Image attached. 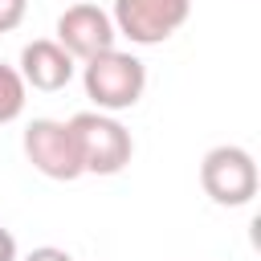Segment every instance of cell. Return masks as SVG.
Wrapping results in <instances>:
<instances>
[{"label":"cell","instance_id":"obj_1","mask_svg":"<svg viewBox=\"0 0 261 261\" xmlns=\"http://www.w3.org/2000/svg\"><path fill=\"white\" fill-rule=\"evenodd\" d=\"M82 86H86V98L98 110H106V114L130 110L147 90V65L135 53L106 49V53H98L82 65Z\"/></svg>","mask_w":261,"mask_h":261},{"label":"cell","instance_id":"obj_2","mask_svg":"<svg viewBox=\"0 0 261 261\" xmlns=\"http://www.w3.org/2000/svg\"><path fill=\"white\" fill-rule=\"evenodd\" d=\"M69 130H73V143H77L82 171H90V175H118L130 163V155H135L130 130L114 114H106V110H82V114H73Z\"/></svg>","mask_w":261,"mask_h":261},{"label":"cell","instance_id":"obj_3","mask_svg":"<svg viewBox=\"0 0 261 261\" xmlns=\"http://www.w3.org/2000/svg\"><path fill=\"white\" fill-rule=\"evenodd\" d=\"M200 184L208 192L212 204L220 208H241L257 196V163L245 147L237 143H224V147H212L200 163Z\"/></svg>","mask_w":261,"mask_h":261},{"label":"cell","instance_id":"obj_4","mask_svg":"<svg viewBox=\"0 0 261 261\" xmlns=\"http://www.w3.org/2000/svg\"><path fill=\"white\" fill-rule=\"evenodd\" d=\"M192 12V0H114V33L135 45L167 41Z\"/></svg>","mask_w":261,"mask_h":261},{"label":"cell","instance_id":"obj_5","mask_svg":"<svg viewBox=\"0 0 261 261\" xmlns=\"http://www.w3.org/2000/svg\"><path fill=\"white\" fill-rule=\"evenodd\" d=\"M24 155L29 163L49 175V179H77L86 175L82 171V159H77V143H73V130L69 122H57V118H33L24 126Z\"/></svg>","mask_w":261,"mask_h":261},{"label":"cell","instance_id":"obj_6","mask_svg":"<svg viewBox=\"0 0 261 261\" xmlns=\"http://www.w3.org/2000/svg\"><path fill=\"white\" fill-rule=\"evenodd\" d=\"M114 20L110 12H102L98 4H69L57 16V45L73 57V61H90L106 49H114Z\"/></svg>","mask_w":261,"mask_h":261},{"label":"cell","instance_id":"obj_7","mask_svg":"<svg viewBox=\"0 0 261 261\" xmlns=\"http://www.w3.org/2000/svg\"><path fill=\"white\" fill-rule=\"evenodd\" d=\"M73 69H77V61H73L57 41H49V37L29 41V45L20 49V77H24V86H33V90L57 94V90H65V86L73 82Z\"/></svg>","mask_w":261,"mask_h":261},{"label":"cell","instance_id":"obj_8","mask_svg":"<svg viewBox=\"0 0 261 261\" xmlns=\"http://www.w3.org/2000/svg\"><path fill=\"white\" fill-rule=\"evenodd\" d=\"M24 94H29V86H24L20 69H12V65L0 61V126L12 122V118H20V110H24Z\"/></svg>","mask_w":261,"mask_h":261},{"label":"cell","instance_id":"obj_9","mask_svg":"<svg viewBox=\"0 0 261 261\" xmlns=\"http://www.w3.org/2000/svg\"><path fill=\"white\" fill-rule=\"evenodd\" d=\"M29 12V0H0V33H12Z\"/></svg>","mask_w":261,"mask_h":261},{"label":"cell","instance_id":"obj_10","mask_svg":"<svg viewBox=\"0 0 261 261\" xmlns=\"http://www.w3.org/2000/svg\"><path fill=\"white\" fill-rule=\"evenodd\" d=\"M24 261H73L65 249H57V245H41V249H33Z\"/></svg>","mask_w":261,"mask_h":261},{"label":"cell","instance_id":"obj_11","mask_svg":"<svg viewBox=\"0 0 261 261\" xmlns=\"http://www.w3.org/2000/svg\"><path fill=\"white\" fill-rule=\"evenodd\" d=\"M0 261H16V237L8 228H0Z\"/></svg>","mask_w":261,"mask_h":261}]
</instances>
